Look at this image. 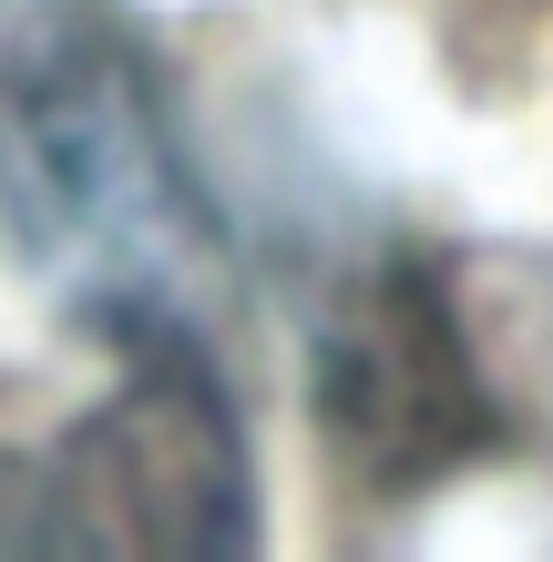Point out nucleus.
I'll return each mask as SVG.
<instances>
[{
	"instance_id": "nucleus-1",
	"label": "nucleus",
	"mask_w": 553,
	"mask_h": 562,
	"mask_svg": "<svg viewBox=\"0 0 553 562\" xmlns=\"http://www.w3.org/2000/svg\"><path fill=\"white\" fill-rule=\"evenodd\" d=\"M0 246L123 358L225 327L215 205L103 0H0Z\"/></svg>"
},
{
	"instance_id": "nucleus-2",
	"label": "nucleus",
	"mask_w": 553,
	"mask_h": 562,
	"mask_svg": "<svg viewBox=\"0 0 553 562\" xmlns=\"http://www.w3.org/2000/svg\"><path fill=\"white\" fill-rule=\"evenodd\" d=\"M318 419L349 481L369 491H420L493 440V400H482L462 307L431 256L369 246L339 267L318 296Z\"/></svg>"
},
{
	"instance_id": "nucleus-3",
	"label": "nucleus",
	"mask_w": 553,
	"mask_h": 562,
	"mask_svg": "<svg viewBox=\"0 0 553 562\" xmlns=\"http://www.w3.org/2000/svg\"><path fill=\"white\" fill-rule=\"evenodd\" d=\"M62 552H256V491L206 348H134L103 409L42 460Z\"/></svg>"
},
{
	"instance_id": "nucleus-4",
	"label": "nucleus",
	"mask_w": 553,
	"mask_h": 562,
	"mask_svg": "<svg viewBox=\"0 0 553 562\" xmlns=\"http://www.w3.org/2000/svg\"><path fill=\"white\" fill-rule=\"evenodd\" d=\"M0 552H62L52 481H42V460H21V450H0Z\"/></svg>"
}]
</instances>
